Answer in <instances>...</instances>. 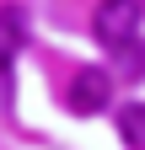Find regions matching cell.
<instances>
[{"instance_id":"1","label":"cell","mask_w":145,"mask_h":150,"mask_svg":"<svg viewBox=\"0 0 145 150\" xmlns=\"http://www.w3.org/2000/svg\"><path fill=\"white\" fill-rule=\"evenodd\" d=\"M140 11H145V0H97V11H92L97 43H107V48L129 43V38L140 32Z\"/></svg>"},{"instance_id":"2","label":"cell","mask_w":145,"mask_h":150,"mask_svg":"<svg viewBox=\"0 0 145 150\" xmlns=\"http://www.w3.org/2000/svg\"><path fill=\"white\" fill-rule=\"evenodd\" d=\"M65 102H70V112H81V118L102 112L107 102H113V75H107V70H81L75 81H70Z\"/></svg>"},{"instance_id":"3","label":"cell","mask_w":145,"mask_h":150,"mask_svg":"<svg viewBox=\"0 0 145 150\" xmlns=\"http://www.w3.org/2000/svg\"><path fill=\"white\" fill-rule=\"evenodd\" d=\"M22 43H27V11L22 6H6V11H0V81H6V59Z\"/></svg>"},{"instance_id":"4","label":"cell","mask_w":145,"mask_h":150,"mask_svg":"<svg viewBox=\"0 0 145 150\" xmlns=\"http://www.w3.org/2000/svg\"><path fill=\"white\" fill-rule=\"evenodd\" d=\"M118 134L129 150H145V102H129V107H118Z\"/></svg>"}]
</instances>
